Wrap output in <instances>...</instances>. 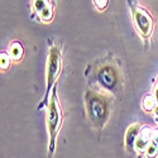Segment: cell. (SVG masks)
<instances>
[{
  "instance_id": "obj_1",
  "label": "cell",
  "mask_w": 158,
  "mask_h": 158,
  "mask_svg": "<svg viewBox=\"0 0 158 158\" xmlns=\"http://www.w3.org/2000/svg\"><path fill=\"white\" fill-rule=\"evenodd\" d=\"M85 105L89 119L95 128H102L109 115L108 102L100 94L95 91H87L85 95Z\"/></svg>"
},
{
  "instance_id": "obj_2",
  "label": "cell",
  "mask_w": 158,
  "mask_h": 158,
  "mask_svg": "<svg viewBox=\"0 0 158 158\" xmlns=\"http://www.w3.org/2000/svg\"><path fill=\"white\" fill-rule=\"evenodd\" d=\"M62 122H63L62 110L58 104L56 90L53 89V94L51 96V100L48 104V110H47V130H48V138H49V156L55 153L56 139L58 135V131L62 127Z\"/></svg>"
},
{
  "instance_id": "obj_3",
  "label": "cell",
  "mask_w": 158,
  "mask_h": 158,
  "mask_svg": "<svg viewBox=\"0 0 158 158\" xmlns=\"http://www.w3.org/2000/svg\"><path fill=\"white\" fill-rule=\"evenodd\" d=\"M62 70V55L57 46H52L48 53L47 64H46V95L43 101L47 102L49 93L55 86V82L58 78Z\"/></svg>"
},
{
  "instance_id": "obj_4",
  "label": "cell",
  "mask_w": 158,
  "mask_h": 158,
  "mask_svg": "<svg viewBox=\"0 0 158 158\" xmlns=\"http://www.w3.org/2000/svg\"><path fill=\"white\" fill-rule=\"evenodd\" d=\"M131 15H133V20L135 24L137 32L142 38H148L153 33L154 28V23L152 17L149 15V13L143 9L140 6H131Z\"/></svg>"
},
{
  "instance_id": "obj_5",
  "label": "cell",
  "mask_w": 158,
  "mask_h": 158,
  "mask_svg": "<svg viewBox=\"0 0 158 158\" xmlns=\"http://www.w3.org/2000/svg\"><path fill=\"white\" fill-rule=\"evenodd\" d=\"M96 78L101 87H104L106 91H110V93L118 91V89L120 87V76L116 69L111 64H105L100 67L96 73Z\"/></svg>"
},
{
  "instance_id": "obj_6",
  "label": "cell",
  "mask_w": 158,
  "mask_h": 158,
  "mask_svg": "<svg viewBox=\"0 0 158 158\" xmlns=\"http://www.w3.org/2000/svg\"><path fill=\"white\" fill-rule=\"evenodd\" d=\"M32 5L34 11L41 17L42 20L49 22L53 18V8H52L49 0H33Z\"/></svg>"
},
{
  "instance_id": "obj_7",
  "label": "cell",
  "mask_w": 158,
  "mask_h": 158,
  "mask_svg": "<svg viewBox=\"0 0 158 158\" xmlns=\"http://www.w3.org/2000/svg\"><path fill=\"white\" fill-rule=\"evenodd\" d=\"M140 133V125L139 124H131L125 131V147L128 151H134L135 140Z\"/></svg>"
},
{
  "instance_id": "obj_8",
  "label": "cell",
  "mask_w": 158,
  "mask_h": 158,
  "mask_svg": "<svg viewBox=\"0 0 158 158\" xmlns=\"http://www.w3.org/2000/svg\"><path fill=\"white\" fill-rule=\"evenodd\" d=\"M151 129L149 128H144V130H140V133L135 140V146L134 149L137 152H146L148 144L151 143Z\"/></svg>"
},
{
  "instance_id": "obj_9",
  "label": "cell",
  "mask_w": 158,
  "mask_h": 158,
  "mask_svg": "<svg viewBox=\"0 0 158 158\" xmlns=\"http://www.w3.org/2000/svg\"><path fill=\"white\" fill-rule=\"evenodd\" d=\"M9 56L13 61H19L23 56V46L19 42H13L9 47Z\"/></svg>"
},
{
  "instance_id": "obj_10",
  "label": "cell",
  "mask_w": 158,
  "mask_h": 158,
  "mask_svg": "<svg viewBox=\"0 0 158 158\" xmlns=\"http://www.w3.org/2000/svg\"><path fill=\"white\" fill-rule=\"evenodd\" d=\"M146 156L148 158H156L158 156V140L152 139L151 143L148 144V147L146 149Z\"/></svg>"
},
{
  "instance_id": "obj_11",
  "label": "cell",
  "mask_w": 158,
  "mask_h": 158,
  "mask_svg": "<svg viewBox=\"0 0 158 158\" xmlns=\"http://www.w3.org/2000/svg\"><path fill=\"white\" fill-rule=\"evenodd\" d=\"M143 108L146 109V110H148V111H151V110H153L154 108H156V105H157V101H156V99H154V96H151V95H148V96H146L143 99Z\"/></svg>"
},
{
  "instance_id": "obj_12",
  "label": "cell",
  "mask_w": 158,
  "mask_h": 158,
  "mask_svg": "<svg viewBox=\"0 0 158 158\" xmlns=\"http://www.w3.org/2000/svg\"><path fill=\"white\" fill-rule=\"evenodd\" d=\"M10 63H11V57L9 56V53H6V52H2V55H0V67H2V70L3 71L8 70Z\"/></svg>"
},
{
  "instance_id": "obj_13",
  "label": "cell",
  "mask_w": 158,
  "mask_h": 158,
  "mask_svg": "<svg viewBox=\"0 0 158 158\" xmlns=\"http://www.w3.org/2000/svg\"><path fill=\"white\" fill-rule=\"evenodd\" d=\"M109 4V0H94V5L99 11H104Z\"/></svg>"
},
{
  "instance_id": "obj_14",
  "label": "cell",
  "mask_w": 158,
  "mask_h": 158,
  "mask_svg": "<svg viewBox=\"0 0 158 158\" xmlns=\"http://www.w3.org/2000/svg\"><path fill=\"white\" fill-rule=\"evenodd\" d=\"M154 99H156V101H157V104H158V86L156 87V90H154Z\"/></svg>"
},
{
  "instance_id": "obj_15",
  "label": "cell",
  "mask_w": 158,
  "mask_h": 158,
  "mask_svg": "<svg viewBox=\"0 0 158 158\" xmlns=\"http://www.w3.org/2000/svg\"><path fill=\"white\" fill-rule=\"evenodd\" d=\"M154 111H156V114L158 115V104L156 105V108H154Z\"/></svg>"
},
{
  "instance_id": "obj_16",
  "label": "cell",
  "mask_w": 158,
  "mask_h": 158,
  "mask_svg": "<svg viewBox=\"0 0 158 158\" xmlns=\"http://www.w3.org/2000/svg\"><path fill=\"white\" fill-rule=\"evenodd\" d=\"M157 140H158V138H157Z\"/></svg>"
}]
</instances>
